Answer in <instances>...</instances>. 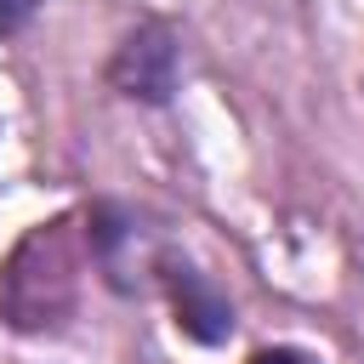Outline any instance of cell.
<instances>
[{
    "instance_id": "277c9868",
    "label": "cell",
    "mask_w": 364,
    "mask_h": 364,
    "mask_svg": "<svg viewBox=\"0 0 364 364\" xmlns=\"http://www.w3.org/2000/svg\"><path fill=\"white\" fill-rule=\"evenodd\" d=\"M250 364H313L307 353H296V347H262Z\"/></svg>"
},
{
    "instance_id": "3957f363",
    "label": "cell",
    "mask_w": 364,
    "mask_h": 364,
    "mask_svg": "<svg viewBox=\"0 0 364 364\" xmlns=\"http://www.w3.org/2000/svg\"><path fill=\"white\" fill-rule=\"evenodd\" d=\"M40 6H46V0H0V34H17Z\"/></svg>"
},
{
    "instance_id": "6da1fadb",
    "label": "cell",
    "mask_w": 364,
    "mask_h": 364,
    "mask_svg": "<svg viewBox=\"0 0 364 364\" xmlns=\"http://www.w3.org/2000/svg\"><path fill=\"white\" fill-rule=\"evenodd\" d=\"M108 80L125 91V97H142V102H165L176 91V40L159 28V23H142L119 57L108 63Z\"/></svg>"
},
{
    "instance_id": "7a4b0ae2",
    "label": "cell",
    "mask_w": 364,
    "mask_h": 364,
    "mask_svg": "<svg viewBox=\"0 0 364 364\" xmlns=\"http://www.w3.org/2000/svg\"><path fill=\"white\" fill-rule=\"evenodd\" d=\"M165 284H171V301H176V324H182L193 341H222V336L233 330V307H228V296H222L205 273L171 267Z\"/></svg>"
}]
</instances>
